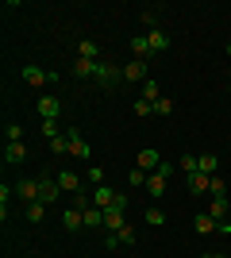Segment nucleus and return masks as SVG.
Masks as SVG:
<instances>
[{"mask_svg": "<svg viewBox=\"0 0 231 258\" xmlns=\"http://www.w3.org/2000/svg\"><path fill=\"white\" fill-rule=\"evenodd\" d=\"M16 197L27 201V205H35V201H39V181H35V177H20V181H16Z\"/></svg>", "mask_w": 231, "mask_h": 258, "instance_id": "nucleus-8", "label": "nucleus"}, {"mask_svg": "<svg viewBox=\"0 0 231 258\" xmlns=\"http://www.w3.org/2000/svg\"><path fill=\"white\" fill-rule=\"evenodd\" d=\"M85 227H104V212L100 208H85Z\"/></svg>", "mask_w": 231, "mask_h": 258, "instance_id": "nucleus-29", "label": "nucleus"}, {"mask_svg": "<svg viewBox=\"0 0 231 258\" xmlns=\"http://www.w3.org/2000/svg\"><path fill=\"white\" fill-rule=\"evenodd\" d=\"M50 151H54V154H66V151H69V139H66V135H58V139H50Z\"/></svg>", "mask_w": 231, "mask_h": 258, "instance_id": "nucleus-33", "label": "nucleus"}, {"mask_svg": "<svg viewBox=\"0 0 231 258\" xmlns=\"http://www.w3.org/2000/svg\"><path fill=\"white\" fill-rule=\"evenodd\" d=\"M227 58H231V43H227Z\"/></svg>", "mask_w": 231, "mask_h": 258, "instance_id": "nucleus-38", "label": "nucleus"}, {"mask_svg": "<svg viewBox=\"0 0 231 258\" xmlns=\"http://www.w3.org/2000/svg\"><path fill=\"white\" fill-rule=\"evenodd\" d=\"M97 81H100L104 89H112L116 81H123V70H120V66H112V62H104V58H100V62H97Z\"/></svg>", "mask_w": 231, "mask_h": 258, "instance_id": "nucleus-1", "label": "nucleus"}, {"mask_svg": "<svg viewBox=\"0 0 231 258\" xmlns=\"http://www.w3.org/2000/svg\"><path fill=\"white\" fill-rule=\"evenodd\" d=\"M27 220H31V224H43V220H46V205H43V201L27 205Z\"/></svg>", "mask_w": 231, "mask_h": 258, "instance_id": "nucleus-25", "label": "nucleus"}, {"mask_svg": "<svg viewBox=\"0 0 231 258\" xmlns=\"http://www.w3.org/2000/svg\"><path fill=\"white\" fill-rule=\"evenodd\" d=\"M162 151H154V147H143V151L135 154V166H139V170H146V173H154L158 170V166H162Z\"/></svg>", "mask_w": 231, "mask_h": 258, "instance_id": "nucleus-2", "label": "nucleus"}, {"mask_svg": "<svg viewBox=\"0 0 231 258\" xmlns=\"http://www.w3.org/2000/svg\"><path fill=\"white\" fill-rule=\"evenodd\" d=\"M216 170H220V158H216V154H200V173L216 177Z\"/></svg>", "mask_w": 231, "mask_h": 258, "instance_id": "nucleus-23", "label": "nucleus"}, {"mask_svg": "<svg viewBox=\"0 0 231 258\" xmlns=\"http://www.w3.org/2000/svg\"><path fill=\"white\" fill-rule=\"evenodd\" d=\"M89 197H93V208H100V212H104V208L116 205V197H120V193H116L112 185H97V189H93Z\"/></svg>", "mask_w": 231, "mask_h": 258, "instance_id": "nucleus-7", "label": "nucleus"}, {"mask_svg": "<svg viewBox=\"0 0 231 258\" xmlns=\"http://www.w3.org/2000/svg\"><path fill=\"white\" fill-rule=\"evenodd\" d=\"M66 135H69V154H73V158H81V162L93 158V147H89V139L81 131H66Z\"/></svg>", "mask_w": 231, "mask_h": 258, "instance_id": "nucleus-6", "label": "nucleus"}, {"mask_svg": "<svg viewBox=\"0 0 231 258\" xmlns=\"http://www.w3.org/2000/svg\"><path fill=\"white\" fill-rule=\"evenodd\" d=\"M200 258H223V254H220V250H204Z\"/></svg>", "mask_w": 231, "mask_h": 258, "instance_id": "nucleus-37", "label": "nucleus"}, {"mask_svg": "<svg viewBox=\"0 0 231 258\" xmlns=\"http://www.w3.org/2000/svg\"><path fill=\"white\" fill-rule=\"evenodd\" d=\"M146 39H150V54H166V50H170V35H166L162 27L146 31Z\"/></svg>", "mask_w": 231, "mask_h": 258, "instance_id": "nucleus-15", "label": "nucleus"}, {"mask_svg": "<svg viewBox=\"0 0 231 258\" xmlns=\"http://www.w3.org/2000/svg\"><path fill=\"white\" fill-rule=\"evenodd\" d=\"M212 197H227V185H223L220 177H212Z\"/></svg>", "mask_w": 231, "mask_h": 258, "instance_id": "nucleus-36", "label": "nucleus"}, {"mask_svg": "<svg viewBox=\"0 0 231 258\" xmlns=\"http://www.w3.org/2000/svg\"><path fill=\"white\" fill-rule=\"evenodd\" d=\"M227 208H231V201L227 197H212V205H208V216L220 224V220H227Z\"/></svg>", "mask_w": 231, "mask_h": 258, "instance_id": "nucleus-17", "label": "nucleus"}, {"mask_svg": "<svg viewBox=\"0 0 231 258\" xmlns=\"http://www.w3.org/2000/svg\"><path fill=\"white\" fill-rule=\"evenodd\" d=\"M62 224H66L69 231H81V227H85V208L69 205V208H66V216H62Z\"/></svg>", "mask_w": 231, "mask_h": 258, "instance_id": "nucleus-14", "label": "nucleus"}, {"mask_svg": "<svg viewBox=\"0 0 231 258\" xmlns=\"http://www.w3.org/2000/svg\"><path fill=\"white\" fill-rule=\"evenodd\" d=\"M73 77H97V62H89V58H77V62H73Z\"/></svg>", "mask_w": 231, "mask_h": 258, "instance_id": "nucleus-21", "label": "nucleus"}, {"mask_svg": "<svg viewBox=\"0 0 231 258\" xmlns=\"http://www.w3.org/2000/svg\"><path fill=\"white\" fill-rule=\"evenodd\" d=\"M143 220H146L150 227H162V224H166V212H162V208H146Z\"/></svg>", "mask_w": 231, "mask_h": 258, "instance_id": "nucleus-28", "label": "nucleus"}, {"mask_svg": "<svg viewBox=\"0 0 231 258\" xmlns=\"http://www.w3.org/2000/svg\"><path fill=\"white\" fill-rule=\"evenodd\" d=\"M131 54L135 58H150V39H146V35H131Z\"/></svg>", "mask_w": 231, "mask_h": 258, "instance_id": "nucleus-19", "label": "nucleus"}, {"mask_svg": "<svg viewBox=\"0 0 231 258\" xmlns=\"http://www.w3.org/2000/svg\"><path fill=\"white\" fill-rule=\"evenodd\" d=\"M39 131H43L46 139H58L62 131H58V119H39Z\"/></svg>", "mask_w": 231, "mask_h": 258, "instance_id": "nucleus-30", "label": "nucleus"}, {"mask_svg": "<svg viewBox=\"0 0 231 258\" xmlns=\"http://www.w3.org/2000/svg\"><path fill=\"white\" fill-rule=\"evenodd\" d=\"M166 185H170V177L154 170L150 177H146V193H150V197H162V193H166Z\"/></svg>", "mask_w": 231, "mask_h": 258, "instance_id": "nucleus-16", "label": "nucleus"}, {"mask_svg": "<svg viewBox=\"0 0 231 258\" xmlns=\"http://www.w3.org/2000/svg\"><path fill=\"white\" fill-rule=\"evenodd\" d=\"M85 177H89L93 185H104V170H100V166H89V170H85Z\"/></svg>", "mask_w": 231, "mask_h": 258, "instance_id": "nucleus-34", "label": "nucleus"}, {"mask_svg": "<svg viewBox=\"0 0 231 258\" xmlns=\"http://www.w3.org/2000/svg\"><path fill=\"white\" fill-rule=\"evenodd\" d=\"M131 112H135L139 119H146V116H154V104H150V100H143V97H139V100H135V108H131Z\"/></svg>", "mask_w": 231, "mask_h": 258, "instance_id": "nucleus-31", "label": "nucleus"}, {"mask_svg": "<svg viewBox=\"0 0 231 258\" xmlns=\"http://www.w3.org/2000/svg\"><path fill=\"white\" fill-rule=\"evenodd\" d=\"M58 197H62L58 177H43V173H39V201H43V205H54Z\"/></svg>", "mask_w": 231, "mask_h": 258, "instance_id": "nucleus-4", "label": "nucleus"}, {"mask_svg": "<svg viewBox=\"0 0 231 258\" xmlns=\"http://www.w3.org/2000/svg\"><path fill=\"white\" fill-rule=\"evenodd\" d=\"M58 112H62V100L43 93V97H39V119H58Z\"/></svg>", "mask_w": 231, "mask_h": 258, "instance_id": "nucleus-9", "label": "nucleus"}, {"mask_svg": "<svg viewBox=\"0 0 231 258\" xmlns=\"http://www.w3.org/2000/svg\"><path fill=\"white\" fill-rule=\"evenodd\" d=\"M146 77H150V66L143 58H131V62L123 66V81H135V85H143Z\"/></svg>", "mask_w": 231, "mask_h": 258, "instance_id": "nucleus-3", "label": "nucleus"}, {"mask_svg": "<svg viewBox=\"0 0 231 258\" xmlns=\"http://www.w3.org/2000/svg\"><path fill=\"white\" fill-rule=\"evenodd\" d=\"M158 97H162V89H158V81H154V77H146V81H143V100H150V104H154Z\"/></svg>", "mask_w": 231, "mask_h": 258, "instance_id": "nucleus-26", "label": "nucleus"}, {"mask_svg": "<svg viewBox=\"0 0 231 258\" xmlns=\"http://www.w3.org/2000/svg\"><path fill=\"white\" fill-rule=\"evenodd\" d=\"M216 227H220V224H216V220H212L208 212H204V216H197V220H193V231H197V235H208V231H216Z\"/></svg>", "mask_w": 231, "mask_h": 258, "instance_id": "nucleus-20", "label": "nucleus"}, {"mask_svg": "<svg viewBox=\"0 0 231 258\" xmlns=\"http://www.w3.org/2000/svg\"><path fill=\"white\" fill-rule=\"evenodd\" d=\"M20 77H23V81H27L31 89H43L46 81H54L58 74H46V70H39V66H23V70H20Z\"/></svg>", "mask_w": 231, "mask_h": 258, "instance_id": "nucleus-5", "label": "nucleus"}, {"mask_svg": "<svg viewBox=\"0 0 231 258\" xmlns=\"http://www.w3.org/2000/svg\"><path fill=\"white\" fill-rule=\"evenodd\" d=\"M189 193H193V197H204V193H212V177H208V173H189Z\"/></svg>", "mask_w": 231, "mask_h": 258, "instance_id": "nucleus-10", "label": "nucleus"}, {"mask_svg": "<svg viewBox=\"0 0 231 258\" xmlns=\"http://www.w3.org/2000/svg\"><path fill=\"white\" fill-rule=\"evenodd\" d=\"M4 135H8V143H20V139H23V127H20V123H8V127H4Z\"/></svg>", "mask_w": 231, "mask_h": 258, "instance_id": "nucleus-35", "label": "nucleus"}, {"mask_svg": "<svg viewBox=\"0 0 231 258\" xmlns=\"http://www.w3.org/2000/svg\"><path fill=\"white\" fill-rule=\"evenodd\" d=\"M77 58H89V62H100V46L93 39H81L77 43Z\"/></svg>", "mask_w": 231, "mask_h": 258, "instance_id": "nucleus-18", "label": "nucleus"}, {"mask_svg": "<svg viewBox=\"0 0 231 258\" xmlns=\"http://www.w3.org/2000/svg\"><path fill=\"white\" fill-rule=\"evenodd\" d=\"M177 166H181V170H185V177H189V173H197V170H200V158H193V154H181V162H177Z\"/></svg>", "mask_w": 231, "mask_h": 258, "instance_id": "nucleus-32", "label": "nucleus"}, {"mask_svg": "<svg viewBox=\"0 0 231 258\" xmlns=\"http://www.w3.org/2000/svg\"><path fill=\"white\" fill-rule=\"evenodd\" d=\"M58 185H62V193H69V197L81 193V177H77L73 170H62V173H58Z\"/></svg>", "mask_w": 231, "mask_h": 258, "instance_id": "nucleus-12", "label": "nucleus"}, {"mask_svg": "<svg viewBox=\"0 0 231 258\" xmlns=\"http://www.w3.org/2000/svg\"><path fill=\"white\" fill-rule=\"evenodd\" d=\"M154 116H174V100H170V97H158V100H154Z\"/></svg>", "mask_w": 231, "mask_h": 258, "instance_id": "nucleus-27", "label": "nucleus"}, {"mask_svg": "<svg viewBox=\"0 0 231 258\" xmlns=\"http://www.w3.org/2000/svg\"><path fill=\"white\" fill-rule=\"evenodd\" d=\"M112 235L120 239L123 247H135V243H139V235H135V227H131V224H127V227H120V231H112Z\"/></svg>", "mask_w": 231, "mask_h": 258, "instance_id": "nucleus-24", "label": "nucleus"}, {"mask_svg": "<svg viewBox=\"0 0 231 258\" xmlns=\"http://www.w3.org/2000/svg\"><path fill=\"white\" fill-rule=\"evenodd\" d=\"M227 93H231V81H227Z\"/></svg>", "mask_w": 231, "mask_h": 258, "instance_id": "nucleus-39", "label": "nucleus"}, {"mask_svg": "<svg viewBox=\"0 0 231 258\" xmlns=\"http://www.w3.org/2000/svg\"><path fill=\"white\" fill-rule=\"evenodd\" d=\"M104 227H108V231L127 227V212H123V208H104Z\"/></svg>", "mask_w": 231, "mask_h": 258, "instance_id": "nucleus-13", "label": "nucleus"}, {"mask_svg": "<svg viewBox=\"0 0 231 258\" xmlns=\"http://www.w3.org/2000/svg\"><path fill=\"white\" fill-rule=\"evenodd\" d=\"M146 177H150V173L139 170V166H131V170H127V185H131V189H146Z\"/></svg>", "mask_w": 231, "mask_h": 258, "instance_id": "nucleus-22", "label": "nucleus"}, {"mask_svg": "<svg viewBox=\"0 0 231 258\" xmlns=\"http://www.w3.org/2000/svg\"><path fill=\"white\" fill-rule=\"evenodd\" d=\"M4 162H8V166L27 162V147H23V143H4Z\"/></svg>", "mask_w": 231, "mask_h": 258, "instance_id": "nucleus-11", "label": "nucleus"}]
</instances>
